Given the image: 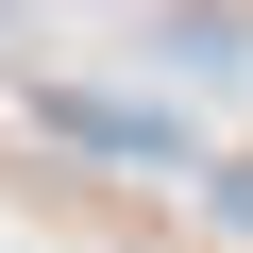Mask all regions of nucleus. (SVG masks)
Here are the masks:
<instances>
[{"mask_svg":"<svg viewBox=\"0 0 253 253\" xmlns=\"http://www.w3.org/2000/svg\"><path fill=\"white\" fill-rule=\"evenodd\" d=\"M152 51H169V68H203V84H219V68H253V17H236V0H186V17H169V34H152Z\"/></svg>","mask_w":253,"mask_h":253,"instance_id":"f257e3e1","label":"nucleus"},{"mask_svg":"<svg viewBox=\"0 0 253 253\" xmlns=\"http://www.w3.org/2000/svg\"><path fill=\"white\" fill-rule=\"evenodd\" d=\"M34 118H51V135H84V152H169V118H135V101H68V84H51Z\"/></svg>","mask_w":253,"mask_h":253,"instance_id":"f03ea898","label":"nucleus"},{"mask_svg":"<svg viewBox=\"0 0 253 253\" xmlns=\"http://www.w3.org/2000/svg\"><path fill=\"white\" fill-rule=\"evenodd\" d=\"M203 219H219V236H253V152H236V169H203Z\"/></svg>","mask_w":253,"mask_h":253,"instance_id":"7ed1b4c3","label":"nucleus"},{"mask_svg":"<svg viewBox=\"0 0 253 253\" xmlns=\"http://www.w3.org/2000/svg\"><path fill=\"white\" fill-rule=\"evenodd\" d=\"M0 34H17V0H0Z\"/></svg>","mask_w":253,"mask_h":253,"instance_id":"20e7f679","label":"nucleus"}]
</instances>
